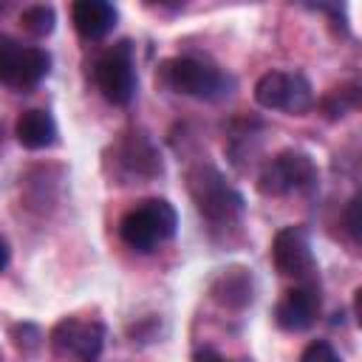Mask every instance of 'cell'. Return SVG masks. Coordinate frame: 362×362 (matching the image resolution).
Here are the masks:
<instances>
[{"instance_id": "obj_16", "label": "cell", "mask_w": 362, "mask_h": 362, "mask_svg": "<svg viewBox=\"0 0 362 362\" xmlns=\"http://www.w3.org/2000/svg\"><path fill=\"white\" fill-rule=\"evenodd\" d=\"M322 113L328 119H342L348 110H356L359 107V88L356 85H342V88H334L325 93V99L320 102Z\"/></svg>"}, {"instance_id": "obj_9", "label": "cell", "mask_w": 362, "mask_h": 362, "mask_svg": "<svg viewBox=\"0 0 362 362\" xmlns=\"http://www.w3.org/2000/svg\"><path fill=\"white\" fill-rule=\"evenodd\" d=\"M320 288L314 280H303L294 288H288L280 303L274 305V322L283 331H305L317 322L320 317Z\"/></svg>"}, {"instance_id": "obj_1", "label": "cell", "mask_w": 362, "mask_h": 362, "mask_svg": "<svg viewBox=\"0 0 362 362\" xmlns=\"http://www.w3.org/2000/svg\"><path fill=\"white\" fill-rule=\"evenodd\" d=\"M156 82L173 93L204 99V102H218L226 99L235 88L232 76L218 71L215 65H206L192 57H170L156 68Z\"/></svg>"}, {"instance_id": "obj_11", "label": "cell", "mask_w": 362, "mask_h": 362, "mask_svg": "<svg viewBox=\"0 0 362 362\" xmlns=\"http://www.w3.org/2000/svg\"><path fill=\"white\" fill-rule=\"evenodd\" d=\"M209 294L218 305L223 308H232V311H240L246 308L252 300H255V280H252V272L243 269V266H229V269H221L212 283H209Z\"/></svg>"}, {"instance_id": "obj_7", "label": "cell", "mask_w": 362, "mask_h": 362, "mask_svg": "<svg viewBox=\"0 0 362 362\" xmlns=\"http://www.w3.org/2000/svg\"><path fill=\"white\" fill-rule=\"evenodd\" d=\"M48 342L54 354L59 356H76L79 362H96L105 348V325L99 320L65 317L51 328Z\"/></svg>"}, {"instance_id": "obj_14", "label": "cell", "mask_w": 362, "mask_h": 362, "mask_svg": "<svg viewBox=\"0 0 362 362\" xmlns=\"http://www.w3.org/2000/svg\"><path fill=\"white\" fill-rule=\"evenodd\" d=\"M48 71H51V54L45 48H37V45H23L20 48V57L14 62L8 88L28 90V88L40 85L48 76Z\"/></svg>"}, {"instance_id": "obj_13", "label": "cell", "mask_w": 362, "mask_h": 362, "mask_svg": "<svg viewBox=\"0 0 362 362\" xmlns=\"http://www.w3.org/2000/svg\"><path fill=\"white\" fill-rule=\"evenodd\" d=\"M14 136L25 150H45V147H51L57 141L59 130H57V122H54V116L48 110L31 107V110H23L17 116Z\"/></svg>"}, {"instance_id": "obj_18", "label": "cell", "mask_w": 362, "mask_h": 362, "mask_svg": "<svg viewBox=\"0 0 362 362\" xmlns=\"http://www.w3.org/2000/svg\"><path fill=\"white\" fill-rule=\"evenodd\" d=\"M300 362H342V356L337 354V348L325 339H314L305 345V351L300 354Z\"/></svg>"}, {"instance_id": "obj_10", "label": "cell", "mask_w": 362, "mask_h": 362, "mask_svg": "<svg viewBox=\"0 0 362 362\" xmlns=\"http://www.w3.org/2000/svg\"><path fill=\"white\" fill-rule=\"evenodd\" d=\"M113 161L124 175L133 178H156L164 173L161 153L144 133H124L113 144Z\"/></svg>"}, {"instance_id": "obj_3", "label": "cell", "mask_w": 362, "mask_h": 362, "mask_svg": "<svg viewBox=\"0 0 362 362\" xmlns=\"http://www.w3.org/2000/svg\"><path fill=\"white\" fill-rule=\"evenodd\" d=\"M187 189H189L198 212L209 223H232L246 212L243 195L238 189H232L223 181V175L209 164H198L187 173Z\"/></svg>"}, {"instance_id": "obj_12", "label": "cell", "mask_w": 362, "mask_h": 362, "mask_svg": "<svg viewBox=\"0 0 362 362\" xmlns=\"http://www.w3.org/2000/svg\"><path fill=\"white\" fill-rule=\"evenodd\" d=\"M119 11L107 0H76L71 6V23L82 40H102L116 28Z\"/></svg>"}, {"instance_id": "obj_21", "label": "cell", "mask_w": 362, "mask_h": 362, "mask_svg": "<svg viewBox=\"0 0 362 362\" xmlns=\"http://www.w3.org/2000/svg\"><path fill=\"white\" fill-rule=\"evenodd\" d=\"M8 257H11V249H8V243H6V238L0 235V272L8 266Z\"/></svg>"}, {"instance_id": "obj_6", "label": "cell", "mask_w": 362, "mask_h": 362, "mask_svg": "<svg viewBox=\"0 0 362 362\" xmlns=\"http://www.w3.org/2000/svg\"><path fill=\"white\" fill-rule=\"evenodd\" d=\"M93 79H96V88L102 90V96L110 105H119V107L130 105L133 96H136V82H139L136 59H133V42L122 40L113 48H107L96 59Z\"/></svg>"}, {"instance_id": "obj_20", "label": "cell", "mask_w": 362, "mask_h": 362, "mask_svg": "<svg viewBox=\"0 0 362 362\" xmlns=\"http://www.w3.org/2000/svg\"><path fill=\"white\" fill-rule=\"evenodd\" d=\"M192 362H229V359H223L221 354H215V351L204 348V351H198V354L192 356Z\"/></svg>"}, {"instance_id": "obj_22", "label": "cell", "mask_w": 362, "mask_h": 362, "mask_svg": "<svg viewBox=\"0 0 362 362\" xmlns=\"http://www.w3.org/2000/svg\"><path fill=\"white\" fill-rule=\"evenodd\" d=\"M0 362H3V354H0Z\"/></svg>"}, {"instance_id": "obj_2", "label": "cell", "mask_w": 362, "mask_h": 362, "mask_svg": "<svg viewBox=\"0 0 362 362\" xmlns=\"http://www.w3.org/2000/svg\"><path fill=\"white\" fill-rule=\"evenodd\" d=\"M178 229V215L167 198H144L127 209L119 221V238L133 252H153L158 243L170 240Z\"/></svg>"}, {"instance_id": "obj_15", "label": "cell", "mask_w": 362, "mask_h": 362, "mask_svg": "<svg viewBox=\"0 0 362 362\" xmlns=\"http://www.w3.org/2000/svg\"><path fill=\"white\" fill-rule=\"evenodd\" d=\"M20 25L31 37H48L54 31V25H57V11H54V6H45V3L28 6L20 14Z\"/></svg>"}, {"instance_id": "obj_19", "label": "cell", "mask_w": 362, "mask_h": 362, "mask_svg": "<svg viewBox=\"0 0 362 362\" xmlns=\"http://www.w3.org/2000/svg\"><path fill=\"white\" fill-rule=\"evenodd\" d=\"M342 221H345V229H348V235L354 238V240H359V195H354L351 201H348V206H345V215H342Z\"/></svg>"}, {"instance_id": "obj_17", "label": "cell", "mask_w": 362, "mask_h": 362, "mask_svg": "<svg viewBox=\"0 0 362 362\" xmlns=\"http://www.w3.org/2000/svg\"><path fill=\"white\" fill-rule=\"evenodd\" d=\"M20 42L17 40H11L8 34H0V82L3 85H8V79H11V71H14V62H17V57H20Z\"/></svg>"}, {"instance_id": "obj_8", "label": "cell", "mask_w": 362, "mask_h": 362, "mask_svg": "<svg viewBox=\"0 0 362 362\" xmlns=\"http://www.w3.org/2000/svg\"><path fill=\"white\" fill-rule=\"evenodd\" d=\"M272 263L283 277H297L311 280L314 272V252H311V240H308V229L305 226H283L274 240H272Z\"/></svg>"}, {"instance_id": "obj_4", "label": "cell", "mask_w": 362, "mask_h": 362, "mask_svg": "<svg viewBox=\"0 0 362 362\" xmlns=\"http://www.w3.org/2000/svg\"><path fill=\"white\" fill-rule=\"evenodd\" d=\"M320 181L314 158L303 150H280L257 173V192L266 198H280L288 192H311Z\"/></svg>"}, {"instance_id": "obj_5", "label": "cell", "mask_w": 362, "mask_h": 362, "mask_svg": "<svg viewBox=\"0 0 362 362\" xmlns=\"http://www.w3.org/2000/svg\"><path fill=\"white\" fill-rule=\"evenodd\" d=\"M255 102L266 110L303 116L314 107V88L297 71H269L255 82Z\"/></svg>"}]
</instances>
